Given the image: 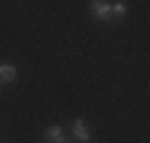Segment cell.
<instances>
[{"label":"cell","instance_id":"1","mask_svg":"<svg viewBox=\"0 0 150 143\" xmlns=\"http://www.w3.org/2000/svg\"><path fill=\"white\" fill-rule=\"evenodd\" d=\"M88 10H91V17L100 24H117L129 14L126 3H107V0H91Z\"/></svg>","mask_w":150,"mask_h":143},{"label":"cell","instance_id":"2","mask_svg":"<svg viewBox=\"0 0 150 143\" xmlns=\"http://www.w3.org/2000/svg\"><path fill=\"white\" fill-rule=\"evenodd\" d=\"M71 136H74L76 143H93L91 131H88V124L83 119H74L71 122Z\"/></svg>","mask_w":150,"mask_h":143},{"label":"cell","instance_id":"3","mask_svg":"<svg viewBox=\"0 0 150 143\" xmlns=\"http://www.w3.org/2000/svg\"><path fill=\"white\" fill-rule=\"evenodd\" d=\"M64 138V129L60 127V124H50V127H45L43 131V143H57Z\"/></svg>","mask_w":150,"mask_h":143},{"label":"cell","instance_id":"4","mask_svg":"<svg viewBox=\"0 0 150 143\" xmlns=\"http://www.w3.org/2000/svg\"><path fill=\"white\" fill-rule=\"evenodd\" d=\"M17 67L14 64H0V84H12V81H17Z\"/></svg>","mask_w":150,"mask_h":143},{"label":"cell","instance_id":"5","mask_svg":"<svg viewBox=\"0 0 150 143\" xmlns=\"http://www.w3.org/2000/svg\"><path fill=\"white\" fill-rule=\"evenodd\" d=\"M57 143H71V141H69V138L64 136V138H62V141H57Z\"/></svg>","mask_w":150,"mask_h":143},{"label":"cell","instance_id":"6","mask_svg":"<svg viewBox=\"0 0 150 143\" xmlns=\"http://www.w3.org/2000/svg\"><path fill=\"white\" fill-rule=\"evenodd\" d=\"M0 93H3V84H0Z\"/></svg>","mask_w":150,"mask_h":143}]
</instances>
